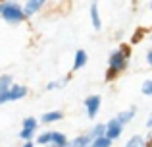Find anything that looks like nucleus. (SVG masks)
Masks as SVG:
<instances>
[{
  "label": "nucleus",
  "instance_id": "1",
  "mask_svg": "<svg viewBox=\"0 0 152 147\" xmlns=\"http://www.w3.org/2000/svg\"><path fill=\"white\" fill-rule=\"evenodd\" d=\"M127 62H129V49H119L115 52L110 54V60H108V72H106V79L112 81L115 75H119V72L127 68Z\"/></svg>",
  "mask_w": 152,
  "mask_h": 147
},
{
  "label": "nucleus",
  "instance_id": "2",
  "mask_svg": "<svg viewBox=\"0 0 152 147\" xmlns=\"http://www.w3.org/2000/svg\"><path fill=\"white\" fill-rule=\"evenodd\" d=\"M0 16L4 18V21L8 23H21L25 19V14H23V8L19 6L14 0H8V2L0 4Z\"/></svg>",
  "mask_w": 152,
  "mask_h": 147
},
{
  "label": "nucleus",
  "instance_id": "3",
  "mask_svg": "<svg viewBox=\"0 0 152 147\" xmlns=\"http://www.w3.org/2000/svg\"><path fill=\"white\" fill-rule=\"evenodd\" d=\"M27 95V87L25 85H14L12 83L6 91H0V105L4 103H10V101H19Z\"/></svg>",
  "mask_w": 152,
  "mask_h": 147
},
{
  "label": "nucleus",
  "instance_id": "4",
  "mask_svg": "<svg viewBox=\"0 0 152 147\" xmlns=\"http://www.w3.org/2000/svg\"><path fill=\"white\" fill-rule=\"evenodd\" d=\"M104 126H106V128H104V136H106L108 140H112V141L118 140V137L121 136V132H123V126L119 124L115 118H114V120H110V122H106Z\"/></svg>",
  "mask_w": 152,
  "mask_h": 147
},
{
  "label": "nucleus",
  "instance_id": "5",
  "mask_svg": "<svg viewBox=\"0 0 152 147\" xmlns=\"http://www.w3.org/2000/svg\"><path fill=\"white\" fill-rule=\"evenodd\" d=\"M35 130H37V118H33V116L25 118V120H23V128H21V132H19V137L25 140V141L31 140L33 134H35Z\"/></svg>",
  "mask_w": 152,
  "mask_h": 147
},
{
  "label": "nucleus",
  "instance_id": "6",
  "mask_svg": "<svg viewBox=\"0 0 152 147\" xmlns=\"http://www.w3.org/2000/svg\"><path fill=\"white\" fill-rule=\"evenodd\" d=\"M100 103H102V99L98 97V95H91V97L85 99V109H87L89 118H94L98 114V110H100Z\"/></svg>",
  "mask_w": 152,
  "mask_h": 147
},
{
  "label": "nucleus",
  "instance_id": "7",
  "mask_svg": "<svg viewBox=\"0 0 152 147\" xmlns=\"http://www.w3.org/2000/svg\"><path fill=\"white\" fill-rule=\"evenodd\" d=\"M45 2H46V0H27L25 6H23V14H25V18L35 16L42 6H45Z\"/></svg>",
  "mask_w": 152,
  "mask_h": 147
},
{
  "label": "nucleus",
  "instance_id": "8",
  "mask_svg": "<svg viewBox=\"0 0 152 147\" xmlns=\"http://www.w3.org/2000/svg\"><path fill=\"white\" fill-rule=\"evenodd\" d=\"M48 147H67V137L64 136V134H60V132H52Z\"/></svg>",
  "mask_w": 152,
  "mask_h": 147
},
{
  "label": "nucleus",
  "instance_id": "9",
  "mask_svg": "<svg viewBox=\"0 0 152 147\" xmlns=\"http://www.w3.org/2000/svg\"><path fill=\"white\" fill-rule=\"evenodd\" d=\"M135 114H137V109H129V110H123V112H119L118 116H115V120L119 122L121 126H125V124H129L131 120L135 118Z\"/></svg>",
  "mask_w": 152,
  "mask_h": 147
},
{
  "label": "nucleus",
  "instance_id": "10",
  "mask_svg": "<svg viewBox=\"0 0 152 147\" xmlns=\"http://www.w3.org/2000/svg\"><path fill=\"white\" fill-rule=\"evenodd\" d=\"M91 21H93V27H94L96 31L102 27L100 14H98V4H96V2H93V4H91Z\"/></svg>",
  "mask_w": 152,
  "mask_h": 147
},
{
  "label": "nucleus",
  "instance_id": "11",
  "mask_svg": "<svg viewBox=\"0 0 152 147\" xmlns=\"http://www.w3.org/2000/svg\"><path fill=\"white\" fill-rule=\"evenodd\" d=\"M91 141H93V137H91L89 134H85V136L75 137L73 141H67V147H89Z\"/></svg>",
  "mask_w": 152,
  "mask_h": 147
},
{
  "label": "nucleus",
  "instance_id": "12",
  "mask_svg": "<svg viewBox=\"0 0 152 147\" xmlns=\"http://www.w3.org/2000/svg\"><path fill=\"white\" fill-rule=\"evenodd\" d=\"M87 60H89V58H87V52H85V50H81V49H79L77 52H75V60H73V70H79V68H83V66L87 64Z\"/></svg>",
  "mask_w": 152,
  "mask_h": 147
},
{
  "label": "nucleus",
  "instance_id": "13",
  "mask_svg": "<svg viewBox=\"0 0 152 147\" xmlns=\"http://www.w3.org/2000/svg\"><path fill=\"white\" fill-rule=\"evenodd\" d=\"M62 116H64V114L60 112V110H52V112H45V114H42V122H45V124H52V122H58V120H62Z\"/></svg>",
  "mask_w": 152,
  "mask_h": 147
},
{
  "label": "nucleus",
  "instance_id": "14",
  "mask_svg": "<svg viewBox=\"0 0 152 147\" xmlns=\"http://www.w3.org/2000/svg\"><path fill=\"white\" fill-rule=\"evenodd\" d=\"M110 145H112V140H108L106 136H98L89 143V147H110Z\"/></svg>",
  "mask_w": 152,
  "mask_h": 147
},
{
  "label": "nucleus",
  "instance_id": "15",
  "mask_svg": "<svg viewBox=\"0 0 152 147\" xmlns=\"http://www.w3.org/2000/svg\"><path fill=\"white\" fill-rule=\"evenodd\" d=\"M145 145H146V141H145V137H141V136H133L125 143V147H145Z\"/></svg>",
  "mask_w": 152,
  "mask_h": 147
},
{
  "label": "nucleus",
  "instance_id": "16",
  "mask_svg": "<svg viewBox=\"0 0 152 147\" xmlns=\"http://www.w3.org/2000/svg\"><path fill=\"white\" fill-rule=\"evenodd\" d=\"M12 79H14V78H12V75H8V74L0 75V91H6L8 87H10L12 83H14V81H12Z\"/></svg>",
  "mask_w": 152,
  "mask_h": 147
},
{
  "label": "nucleus",
  "instance_id": "17",
  "mask_svg": "<svg viewBox=\"0 0 152 147\" xmlns=\"http://www.w3.org/2000/svg\"><path fill=\"white\" fill-rule=\"evenodd\" d=\"M104 128H106L104 124H96V126H94V128L89 132V136L93 137V140H94V137H98V136H104Z\"/></svg>",
  "mask_w": 152,
  "mask_h": 147
},
{
  "label": "nucleus",
  "instance_id": "18",
  "mask_svg": "<svg viewBox=\"0 0 152 147\" xmlns=\"http://www.w3.org/2000/svg\"><path fill=\"white\" fill-rule=\"evenodd\" d=\"M141 91H142V95H146V97H152V79H146V81L142 83Z\"/></svg>",
  "mask_w": 152,
  "mask_h": 147
},
{
  "label": "nucleus",
  "instance_id": "19",
  "mask_svg": "<svg viewBox=\"0 0 152 147\" xmlns=\"http://www.w3.org/2000/svg\"><path fill=\"white\" fill-rule=\"evenodd\" d=\"M50 134H52V132H45V134H41V136L37 137V141H39L41 145H48V141H50Z\"/></svg>",
  "mask_w": 152,
  "mask_h": 147
},
{
  "label": "nucleus",
  "instance_id": "20",
  "mask_svg": "<svg viewBox=\"0 0 152 147\" xmlns=\"http://www.w3.org/2000/svg\"><path fill=\"white\" fill-rule=\"evenodd\" d=\"M64 85H66V79H62V81H50L46 85V89H56V87H64Z\"/></svg>",
  "mask_w": 152,
  "mask_h": 147
},
{
  "label": "nucleus",
  "instance_id": "21",
  "mask_svg": "<svg viewBox=\"0 0 152 147\" xmlns=\"http://www.w3.org/2000/svg\"><path fill=\"white\" fill-rule=\"evenodd\" d=\"M146 62H148V64L152 66V49L148 50V52H146Z\"/></svg>",
  "mask_w": 152,
  "mask_h": 147
},
{
  "label": "nucleus",
  "instance_id": "22",
  "mask_svg": "<svg viewBox=\"0 0 152 147\" xmlns=\"http://www.w3.org/2000/svg\"><path fill=\"white\" fill-rule=\"evenodd\" d=\"M146 128H148V130L152 128V114H150V118H148V120H146Z\"/></svg>",
  "mask_w": 152,
  "mask_h": 147
},
{
  "label": "nucleus",
  "instance_id": "23",
  "mask_svg": "<svg viewBox=\"0 0 152 147\" xmlns=\"http://www.w3.org/2000/svg\"><path fill=\"white\" fill-rule=\"evenodd\" d=\"M23 147H33V141H31V140H27V141H25V145H23Z\"/></svg>",
  "mask_w": 152,
  "mask_h": 147
},
{
  "label": "nucleus",
  "instance_id": "24",
  "mask_svg": "<svg viewBox=\"0 0 152 147\" xmlns=\"http://www.w3.org/2000/svg\"><path fill=\"white\" fill-rule=\"evenodd\" d=\"M150 10H152V0H150Z\"/></svg>",
  "mask_w": 152,
  "mask_h": 147
},
{
  "label": "nucleus",
  "instance_id": "25",
  "mask_svg": "<svg viewBox=\"0 0 152 147\" xmlns=\"http://www.w3.org/2000/svg\"><path fill=\"white\" fill-rule=\"evenodd\" d=\"M145 147H152V143H150V145H145Z\"/></svg>",
  "mask_w": 152,
  "mask_h": 147
}]
</instances>
